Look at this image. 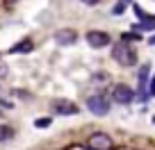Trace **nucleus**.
I'll list each match as a JSON object with an SVG mask.
<instances>
[{"label": "nucleus", "instance_id": "16", "mask_svg": "<svg viewBox=\"0 0 155 150\" xmlns=\"http://www.w3.org/2000/svg\"><path fill=\"white\" fill-rule=\"evenodd\" d=\"M2 2H5V5H14L16 0H2Z\"/></svg>", "mask_w": 155, "mask_h": 150}, {"label": "nucleus", "instance_id": "10", "mask_svg": "<svg viewBox=\"0 0 155 150\" xmlns=\"http://www.w3.org/2000/svg\"><path fill=\"white\" fill-rule=\"evenodd\" d=\"M12 134H14V130H12L9 125H0V143H2V141H9Z\"/></svg>", "mask_w": 155, "mask_h": 150}, {"label": "nucleus", "instance_id": "5", "mask_svg": "<svg viewBox=\"0 0 155 150\" xmlns=\"http://www.w3.org/2000/svg\"><path fill=\"white\" fill-rule=\"evenodd\" d=\"M87 145L91 150H110L112 148V139H110V134H105V132H96V134L89 136Z\"/></svg>", "mask_w": 155, "mask_h": 150}, {"label": "nucleus", "instance_id": "2", "mask_svg": "<svg viewBox=\"0 0 155 150\" xmlns=\"http://www.w3.org/2000/svg\"><path fill=\"white\" fill-rule=\"evenodd\" d=\"M50 109H53V114H57V116H75L78 111V105H73V102L64 100V98H57V100L50 102Z\"/></svg>", "mask_w": 155, "mask_h": 150}, {"label": "nucleus", "instance_id": "4", "mask_svg": "<svg viewBox=\"0 0 155 150\" xmlns=\"http://www.w3.org/2000/svg\"><path fill=\"white\" fill-rule=\"evenodd\" d=\"M112 98H114L119 105H130V102L135 100V93H132V89L128 87V84H116V87L112 89Z\"/></svg>", "mask_w": 155, "mask_h": 150}, {"label": "nucleus", "instance_id": "7", "mask_svg": "<svg viewBox=\"0 0 155 150\" xmlns=\"http://www.w3.org/2000/svg\"><path fill=\"white\" fill-rule=\"evenodd\" d=\"M75 39H78V34L73 30H57L55 32V41L59 46H71V43H75Z\"/></svg>", "mask_w": 155, "mask_h": 150}, {"label": "nucleus", "instance_id": "18", "mask_svg": "<svg viewBox=\"0 0 155 150\" xmlns=\"http://www.w3.org/2000/svg\"><path fill=\"white\" fill-rule=\"evenodd\" d=\"M153 123H155V116H153Z\"/></svg>", "mask_w": 155, "mask_h": 150}, {"label": "nucleus", "instance_id": "15", "mask_svg": "<svg viewBox=\"0 0 155 150\" xmlns=\"http://www.w3.org/2000/svg\"><path fill=\"white\" fill-rule=\"evenodd\" d=\"M80 2H84V5H98L101 0H80Z\"/></svg>", "mask_w": 155, "mask_h": 150}, {"label": "nucleus", "instance_id": "13", "mask_svg": "<svg viewBox=\"0 0 155 150\" xmlns=\"http://www.w3.org/2000/svg\"><path fill=\"white\" fill-rule=\"evenodd\" d=\"M50 123H53V118H39V121H34V127H48Z\"/></svg>", "mask_w": 155, "mask_h": 150}, {"label": "nucleus", "instance_id": "1", "mask_svg": "<svg viewBox=\"0 0 155 150\" xmlns=\"http://www.w3.org/2000/svg\"><path fill=\"white\" fill-rule=\"evenodd\" d=\"M112 57H114V62L121 64V66H135L137 64V53L128 41L116 43L114 48H112Z\"/></svg>", "mask_w": 155, "mask_h": 150}, {"label": "nucleus", "instance_id": "8", "mask_svg": "<svg viewBox=\"0 0 155 150\" xmlns=\"http://www.w3.org/2000/svg\"><path fill=\"white\" fill-rule=\"evenodd\" d=\"M137 32H150V30H155V16H144L141 18V23L135 25Z\"/></svg>", "mask_w": 155, "mask_h": 150}, {"label": "nucleus", "instance_id": "14", "mask_svg": "<svg viewBox=\"0 0 155 150\" xmlns=\"http://www.w3.org/2000/svg\"><path fill=\"white\" fill-rule=\"evenodd\" d=\"M148 93H150V96H155V75L150 78V87H148Z\"/></svg>", "mask_w": 155, "mask_h": 150}, {"label": "nucleus", "instance_id": "6", "mask_svg": "<svg viewBox=\"0 0 155 150\" xmlns=\"http://www.w3.org/2000/svg\"><path fill=\"white\" fill-rule=\"evenodd\" d=\"M87 43L91 48H105L110 43V34L107 32H101V30H89L87 32Z\"/></svg>", "mask_w": 155, "mask_h": 150}, {"label": "nucleus", "instance_id": "11", "mask_svg": "<svg viewBox=\"0 0 155 150\" xmlns=\"http://www.w3.org/2000/svg\"><path fill=\"white\" fill-rule=\"evenodd\" d=\"M128 2H130V0H119V2L114 5V9H112V14H114V16L123 14V9H126V5H128Z\"/></svg>", "mask_w": 155, "mask_h": 150}, {"label": "nucleus", "instance_id": "9", "mask_svg": "<svg viewBox=\"0 0 155 150\" xmlns=\"http://www.w3.org/2000/svg\"><path fill=\"white\" fill-rule=\"evenodd\" d=\"M32 48H34V43H32V41H30V39H23V41H18L16 46H12V48H9V53H12V55H16V53H30Z\"/></svg>", "mask_w": 155, "mask_h": 150}, {"label": "nucleus", "instance_id": "12", "mask_svg": "<svg viewBox=\"0 0 155 150\" xmlns=\"http://www.w3.org/2000/svg\"><path fill=\"white\" fill-rule=\"evenodd\" d=\"M121 41H139V34H135V32H123L121 34Z\"/></svg>", "mask_w": 155, "mask_h": 150}, {"label": "nucleus", "instance_id": "17", "mask_svg": "<svg viewBox=\"0 0 155 150\" xmlns=\"http://www.w3.org/2000/svg\"><path fill=\"white\" fill-rule=\"evenodd\" d=\"M148 43H150V46H155V37H150V41H148Z\"/></svg>", "mask_w": 155, "mask_h": 150}, {"label": "nucleus", "instance_id": "3", "mask_svg": "<svg viewBox=\"0 0 155 150\" xmlns=\"http://www.w3.org/2000/svg\"><path fill=\"white\" fill-rule=\"evenodd\" d=\"M87 109L91 114H96V116H105L110 111V102L103 96H91V98H87Z\"/></svg>", "mask_w": 155, "mask_h": 150}]
</instances>
